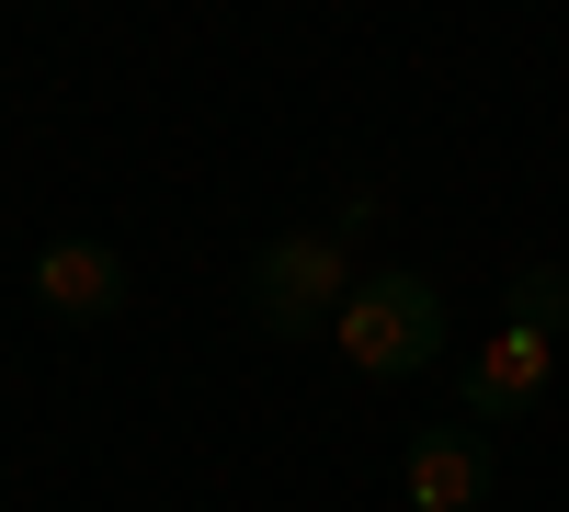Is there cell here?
Here are the masks:
<instances>
[{"mask_svg":"<svg viewBox=\"0 0 569 512\" xmlns=\"http://www.w3.org/2000/svg\"><path fill=\"white\" fill-rule=\"evenodd\" d=\"M501 490V444L479 422H433L410 433V512H479Z\"/></svg>","mask_w":569,"mask_h":512,"instance_id":"cell-4","label":"cell"},{"mask_svg":"<svg viewBox=\"0 0 569 512\" xmlns=\"http://www.w3.org/2000/svg\"><path fill=\"white\" fill-rule=\"evenodd\" d=\"M558 342L547 331H512V319H501V331H490V353L479 364H456V410H467V422H525V410L547 399V377H558V364H547Z\"/></svg>","mask_w":569,"mask_h":512,"instance_id":"cell-3","label":"cell"},{"mask_svg":"<svg viewBox=\"0 0 569 512\" xmlns=\"http://www.w3.org/2000/svg\"><path fill=\"white\" fill-rule=\"evenodd\" d=\"M330 353L353 364V377H421V364L445 353V285L433 273H410V262H388V273H365V285L342 297V319H330Z\"/></svg>","mask_w":569,"mask_h":512,"instance_id":"cell-1","label":"cell"},{"mask_svg":"<svg viewBox=\"0 0 569 512\" xmlns=\"http://www.w3.org/2000/svg\"><path fill=\"white\" fill-rule=\"evenodd\" d=\"M126 285H137V273H126L114 240H46V251H34V308H46V319H69V331L114 319Z\"/></svg>","mask_w":569,"mask_h":512,"instance_id":"cell-5","label":"cell"},{"mask_svg":"<svg viewBox=\"0 0 569 512\" xmlns=\"http://www.w3.org/2000/svg\"><path fill=\"white\" fill-rule=\"evenodd\" d=\"M501 319H512V331H569V273L558 262H525V273H501Z\"/></svg>","mask_w":569,"mask_h":512,"instance_id":"cell-6","label":"cell"},{"mask_svg":"<svg viewBox=\"0 0 569 512\" xmlns=\"http://www.w3.org/2000/svg\"><path fill=\"white\" fill-rule=\"evenodd\" d=\"M251 319L273 342H319V319H342V297L365 285V273L342 262V240H330V228H284V240H262L251 251Z\"/></svg>","mask_w":569,"mask_h":512,"instance_id":"cell-2","label":"cell"}]
</instances>
